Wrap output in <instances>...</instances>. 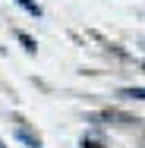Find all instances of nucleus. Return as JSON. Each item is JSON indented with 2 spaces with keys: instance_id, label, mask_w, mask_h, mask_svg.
<instances>
[{
  "instance_id": "nucleus-3",
  "label": "nucleus",
  "mask_w": 145,
  "mask_h": 148,
  "mask_svg": "<svg viewBox=\"0 0 145 148\" xmlns=\"http://www.w3.org/2000/svg\"><path fill=\"white\" fill-rule=\"evenodd\" d=\"M19 139H22V142H29L32 148H41V145H38V139H32V136L25 132V129H19Z\"/></svg>"
},
{
  "instance_id": "nucleus-4",
  "label": "nucleus",
  "mask_w": 145,
  "mask_h": 148,
  "mask_svg": "<svg viewBox=\"0 0 145 148\" xmlns=\"http://www.w3.org/2000/svg\"><path fill=\"white\" fill-rule=\"evenodd\" d=\"M19 41H22V44H25V47H29V51H35V41H32L29 35H19Z\"/></svg>"
},
{
  "instance_id": "nucleus-1",
  "label": "nucleus",
  "mask_w": 145,
  "mask_h": 148,
  "mask_svg": "<svg viewBox=\"0 0 145 148\" xmlns=\"http://www.w3.org/2000/svg\"><path fill=\"white\" fill-rule=\"evenodd\" d=\"M13 3H19V6H22L29 16H41V6H38L35 0H13Z\"/></svg>"
},
{
  "instance_id": "nucleus-2",
  "label": "nucleus",
  "mask_w": 145,
  "mask_h": 148,
  "mask_svg": "<svg viewBox=\"0 0 145 148\" xmlns=\"http://www.w3.org/2000/svg\"><path fill=\"white\" fill-rule=\"evenodd\" d=\"M123 98H142L145 101V88H123Z\"/></svg>"
},
{
  "instance_id": "nucleus-5",
  "label": "nucleus",
  "mask_w": 145,
  "mask_h": 148,
  "mask_svg": "<svg viewBox=\"0 0 145 148\" xmlns=\"http://www.w3.org/2000/svg\"><path fill=\"white\" fill-rule=\"evenodd\" d=\"M0 148H6V145H3V142H0Z\"/></svg>"
}]
</instances>
